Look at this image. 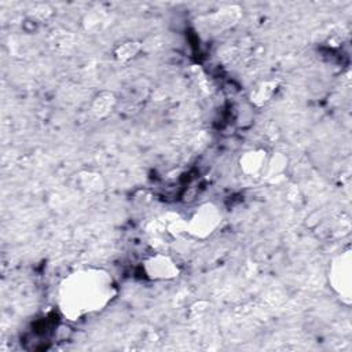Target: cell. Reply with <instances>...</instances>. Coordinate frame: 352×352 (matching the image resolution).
I'll list each match as a JSON object with an SVG mask.
<instances>
[{
	"label": "cell",
	"instance_id": "cell-2",
	"mask_svg": "<svg viewBox=\"0 0 352 352\" xmlns=\"http://www.w3.org/2000/svg\"><path fill=\"white\" fill-rule=\"evenodd\" d=\"M222 219V212L215 204H203L186 222V233L194 238L205 240L221 227Z\"/></svg>",
	"mask_w": 352,
	"mask_h": 352
},
{
	"label": "cell",
	"instance_id": "cell-3",
	"mask_svg": "<svg viewBox=\"0 0 352 352\" xmlns=\"http://www.w3.org/2000/svg\"><path fill=\"white\" fill-rule=\"evenodd\" d=\"M351 251L336 256L329 268V284L344 303H351Z\"/></svg>",
	"mask_w": 352,
	"mask_h": 352
},
{
	"label": "cell",
	"instance_id": "cell-1",
	"mask_svg": "<svg viewBox=\"0 0 352 352\" xmlns=\"http://www.w3.org/2000/svg\"><path fill=\"white\" fill-rule=\"evenodd\" d=\"M112 275L101 268H84L68 275L60 286V308L71 320L102 311L113 300Z\"/></svg>",
	"mask_w": 352,
	"mask_h": 352
},
{
	"label": "cell",
	"instance_id": "cell-9",
	"mask_svg": "<svg viewBox=\"0 0 352 352\" xmlns=\"http://www.w3.org/2000/svg\"><path fill=\"white\" fill-rule=\"evenodd\" d=\"M286 166H288V157L284 155L282 153H274L271 157H268V161L263 173H266L267 178L270 179L278 178V176H282Z\"/></svg>",
	"mask_w": 352,
	"mask_h": 352
},
{
	"label": "cell",
	"instance_id": "cell-6",
	"mask_svg": "<svg viewBox=\"0 0 352 352\" xmlns=\"http://www.w3.org/2000/svg\"><path fill=\"white\" fill-rule=\"evenodd\" d=\"M76 184L80 190L91 194L102 193L106 188L103 176L99 172H94V171L80 172L76 178Z\"/></svg>",
	"mask_w": 352,
	"mask_h": 352
},
{
	"label": "cell",
	"instance_id": "cell-4",
	"mask_svg": "<svg viewBox=\"0 0 352 352\" xmlns=\"http://www.w3.org/2000/svg\"><path fill=\"white\" fill-rule=\"evenodd\" d=\"M143 273L151 281H172L181 275V268L171 256L154 253L143 262Z\"/></svg>",
	"mask_w": 352,
	"mask_h": 352
},
{
	"label": "cell",
	"instance_id": "cell-10",
	"mask_svg": "<svg viewBox=\"0 0 352 352\" xmlns=\"http://www.w3.org/2000/svg\"><path fill=\"white\" fill-rule=\"evenodd\" d=\"M142 49V45L139 42H135V40H127V42H123L120 43L116 49H114V58L118 61V62H128L131 60H134L138 53Z\"/></svg>",
	"mask_w": 352,
	"mask_h": 352
},
{
	"label": "cell",
	"instance_id": "cell-8",
	"mask_svg": "<svg viewBox=\"0 0 352 352\" xmlns=\"http://www.w3.org/2000/svg\"><path fill=\"white\" fill-rule=\"evenodd\" d=\"M116 103H117V99H116L113 92L102 91L94 98L92 105H91V110H92L95 117L105 118L114 110Z\"/></svg>",
	"mask_w": 352,
	"mask_h": 352
},
{
	"label": "cell",
	"instance_id": "cell-5",
	"mask_svg": "<svg viewBox=\"0 0 352 352\" xmlns=\"http://www.w3.org/2000/svg\"><path fill=\"white\" fill-rule=\"evenodd\" d=\"M268 161V154L264 149H252L245 151L240 158V168L248 176L263 173Z\"/></svg>",
	"mask_w": 352,
	"mask_h": 352
},
{
	"label": "cell",
	"instance_id": "cell-7",
	"mask_svg": "<svg viewBox=\"0 0 352 352\" xmlns=\"http://www.w3.org/2000/svg\"><path fill=\"white\" fill-rule=\"evenodd\" d=\"M278 86H279L278 79H270V80H266V81H262L260 84H257L251 92L252 103L257 108L264 106L268 101H271V98L274 97V94L278 90Z\"/></svg>",
	"mask_w": 352,
	"mask_h": 352
}]
</instances>
